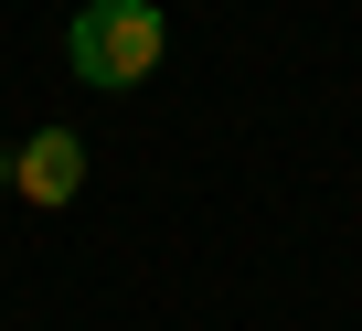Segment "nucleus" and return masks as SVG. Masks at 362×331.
<instances>
[{
  "mask_svg": "<svg viewBox=\"0 0 362 331\" xmlns=\"http://www.w3.org/2000/svg\"><path fill=\"white\" fill-rule=\"evenodd\" d=\"M160 0H86L75 11V33H64V54H75V75L86 86H139L149 64H160Z\"/></svg>",
  "mask_w": 362,
  "mask_h": 331,
  "instance_id": "f257e3e1",
  "label": "nucleus"
},
{
  "mask_svg": "<svg viewBox=\"0 0 362 331\" xmlns=\"http://www.w3.org/2000/svg\"><path fill=\"white\" fill-rule=\"evenodd\" d=\"M0 182H11L22 203H43V214L75 203V193H86V139H75V128H33L11 160H0Z\"/></svg>",
  "mask_w": 362,
  "mask_h": 331,
  "instance_id": "f03ea898",
  "label": "nucleus"
}]
</instances>
